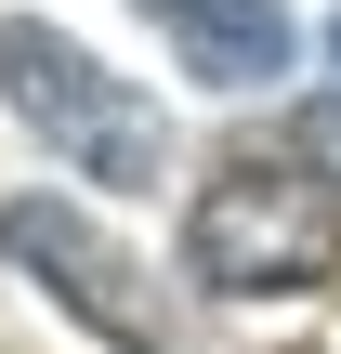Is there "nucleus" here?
I'll return each mask as SVG.
<instances>
[{
    "label": "nucleus",
    "mask_w": 341,
    "mask_h": 354,
    "mask_svg": "<svg viewBox=\"0 0 341 354\" xmlns=\"http://www.w3.org/2000/svg\"><path fill=\"white\" fill-rule=\"evenodd\" d=\"M184 276L223 289V302H263V289H329L341 276V197L315 158H223L184 210Z\"/></svg>",
    "instance_id": "1"
},
{
    "label": "nucleus",
    "mask_w": 341,
    "mask_h": 354,
    "mask_svg": "<svg viewBox=\"0 0 341 354\" xmlns=\"http://www.w3.org/2000/svg\"><path fill=\"white\" fill-rule=\"evenodd\" d=\"M0 105H13L66 171H92V184H158V171H171V118H158L131 79H105L79 39H53L39 13H0Z\"/></svg>",
    "instance_id": "2"
},
{
    "label": "nucleus",
    "mask_w": 341,
    "mask_h": 354,
    "mask_svg": "<svg viewBox=\"0 0 341 354\" xmlns=\"http://www.w3.org/2000/svg\"><path fill=\"white\" fill-rule=\"evenodd\" d=\"M0 250H13V263H26V276H39V289H53L92 342H118V354H171V315L145 302V276H131V263H118L79 210H53V197H0Z\"/></svg>",
    "instance_id": "3"
},
{
    "label": "nucleus",
    "mask_w": 341,
    "mask_h": 354,
    "mask_svg": "<svg viewBox=\"0 0 341 354\" xmlns=\"http://www.w3.org/2000/svg\"><path fill=\"white\" fill-rule=\"evenodd\" d=\"M131 13L171 26L184 79H210V92H263V79H289V53H302L289 0H131Z\"/></svg>",
    "instance_id": "4"
},
{
    "label": "nucleus",
    "mask_w": 341,
    "mask_h": 354,
    "mask_svg": "<svg viewBox=\"0 0 341 354\" xmlns=\"http://www.w3.org/2000/svg\"><path fill=\"white\" fill-rule=\"evenodd\" d=\"M302 158H315V171H341V105H302Z\"/></svg>",
    "instance_id": "5"
},
{
    "label": "nucleus",
    "mask_w": 341,
    "mask_h": 354,
    "mask_svg": "<svg viewBox=\"0 0 341 354\" xmlns=\"http://www.w3.org/2000/svg\"><path fill=\"white\" fill-rule=\"evenodd\" d=\"M329 53H341V13H329Z\"/></svg>",
    "instance_id": "6"
}]
</instances>
